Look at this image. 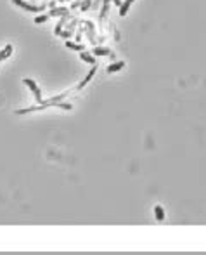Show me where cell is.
<instances>
[{"mask_svg": "<svg viewBox=\"0 0 206 255\" xmlns=\"http://www.w3.org/2000/svg\"><path fill=\"white\" fill-rule=\"evenodd\" d=\"M49 17H50L49 14H38V16L35 17V23H37V24H40V23H45Z\"/></svg>", "mask_w": 206, "mask_h": 255, "instance_id": "cell-16", "label": "cell"}, {"mask_svg": "<svg viewBox=\"0 0 206 255\" xmlns=\"http://www.w3.org/2000/svg\"><path fill=\"white\" fill-rule=\"evenodd\" d=\"M73 9H80V0H71V6H69V11Z\"/></svg>", "mask_w": 206, "mask_h": 255, "instance_id": "cell-18", "label": "cell"}, {"mask_svg": "<svg viewBox=\"0 0 206 255\" xmlns=\"http://www.w3.org/2000/svg\"><path fill=\"white\" fill-rule=\"evenodd\" d=\"M100 4H102V0H92V9H95V11H97V9H99L100 7Z\"/></svg>", "mask_w": 206, "mask_h": 255, "instance_id": "cell-19", "label": "cell"}, {"mask_svg": "<svg viewBox=\"0 0 206 255\" xmlns=\"http://www.w3.org/2000/svg\"><path fill=\"white\" fill-rule=\"evenodd\" d=\"M90 7H92V0H81V2H80V11L81 12L89 11Z\"/></svg>", "mask_w": 206, "mask_h": 255, "instance_id": "cell-15", "label": "cell"}, {"mask_svg": "<svg viewBox=\"0 0 206 255\" xmlns=\"http://www.w3.org/2000/svg\"><path fill=\"white\" fill-rule=\"evenodd\" d=\"M80 59H81L83 63H87V64H95L97 63V59H95L94 54H89V52H85V50L80 52Z\"/></svg>", "mask_w": 206, "mask_h": 255, "instance_id": "cell-7", "label": "cell"}, {"mask_svg": "<svg viewBox=\"0 0 206 255\" xmlns=\"http://www.w3.org/2000/svg\"><path fill=\"white\" fill-rule=\"evenodd\" d=\"M66 47H68L69 50H78V52L85 50V47L81 43H74V42H71V40H66Z\"/></svg>", "mask_w": 206, "mask_h": 255, "instance_id": "cell-12", "label": "cell"}, {"mask_svg": "<svg viewBox=\"0 0 206 255\" xmlns=\"http://www.w3.org/2000/svg\"><path fill=\"white\" fill-rule=\"evenodd\" d=\"M59 37H63L64 40H71L73 38V31H69V30H66V31H61V35Z\"/></svg>", "mask_w": 206, "mask_h": 255, "instance_id": "cell-17", "label": "cell"}, {"mask_svg": "<svg viewBox=\"0 0 206 255\" xmlns=\"http://www.w3.org/2000/svg\"><path fill=\"white\" fill-rule=\"evenodd\" d=\"M12 4L14 6H17V7H21V9H24V11H28V12H43L45 11V4H42V6H33V4H28V2H23V0H12Z\"/></svg>", "mask_w": 206, "mask_h": 255, "instance_id": "cell-1", "label": "cell"}, {"mask_svg": "<svg viewBox=\"0 0 206 255\" xmlns=\"http://www.w3.org/2000/svg\"><path fill=\"white\" fill-rule=\"evenodd\" d=\"M123 68H125V61H118V63L109 64L106 68V71L107 73H116V71H120V69H123Z\"/></svg>", "mask_w": 206, "mask_h": 255, "instance_id": "cell-8", "label": "cell"}, {"mask_svg": "<svg viewBox=\"0 0 206 255\" xmlns=\"http://www.w3.org/2000/svg\"><path fill=\"white\" fill-rule=\"evenodd\" d=\"M66 2H71V0H66Z\"/></svg>", "mask_w": 206, "mask_h": 255, "instance_id": "cell-22", "label": "cell"}, {"mask_svg": "<svg viewBox=\"0 0 206 255\" xmlns=\"http://www.w3.org/2000/svg\"><path fill=\"white\" fill-rule=\"evenodd\" d=\"M54 106L56 108H61V109H64V111H71L73 109V104H69V102H54Z\"/></svg>", "mask_w": 206, "mask_h": 255, "instance_id": "cell-14", "label": "cell"}, {"mask_svg": "<svg viewBox=\"0 0 206 255\" xmlns=\"http://www.w3.org/2000/svg\"><path fill=\"white\" fill-rule=\"evenodd\" d=\"M68 12H69L68 7H52L50 12H49V16H50V17H56V16L61 17V16H66Z\"/></svg>", "mask_w": 206, "mask_h": 255, "instance_id": "cell-6", "label": "cell"}, {"mask_svg": "<svg viewBox=\"0 0 206 255\" xmlns=\"http://www.w3.org/2000/svg\"><path fill=\"white\" fill-rule=\"evenodd\" d=\"M111 2H113V4H114L116 7H120V6H121V0H111Z\"/></svg>", "mask_w": 206, "mask_h": 255, "instance_id": "cell-20", "label": "cell"}, {"mask_svg": "<svg viewBox=\"0 0 206 255\" xmlns=\"http://www.w3.org/2000/svg\"><path fill=\"white\" fill-rule=\"evenodd\" d=\"M92 54H94V56H109V54H111V49H107V47H94Z\"/></svg>", "mask_w": 206, "mask_h": 255, "instance_id": "cell-11", "label": "cell"}, {"mask_svg": "<svg viewBox=\"0 0 206 255\" xmlns=\"http://www.w3.org/2000/svg\"><path fill=\"white\" fill-rule=\"evenodd\" d=\"M23 83H24V85L28 87V89H30V91L33 92V96H35V101H37L38 104H40V102H42V91H40V87L37 85V82H35V80H31V78H24V80H23Z\"/></svg>", "mask_w": 206, "mask_h": 255, "instance_id": "cell-2", "label": "cell"}, {"mask_svg": "<svg viewBox=\"0 0 206 255\" xmlns=\"http://www.w3.org/2000/svg\"><path fill=\"white\" fill-rule=\"evenodd\" d=\"M109 7H111V0H102V7H100V12H99V24H102V21L106 19Z\"/></svg>", "mask_w": 206, "mask_h": 255, "instance_id": "cell-5", "label": "cell"}, {"mask_svg": "<svg viewBox=\"0 0 206 255\" xmlns=\"http://www.w3.org/2000/svg\"><path fill=\"white\" fill-rule=\"evenodd\" d=\"M95 73H97V66H95V64H92V69H90L89 73H87V76H85V78L81 80V82H80L78 85H76V87H74V89H76V91H80V89H83L85 85H87V83H89V82H90V80L94 78V75H95Z\"/></svg>", "mask_w": 206, "mask_h": 255, "instance_id": "cell-4", "label": "cell"}, {"mask_svg": "<svg viewBox=\"0 0 206 255\" xmlns=\"http://www.w3.org/2000/svg\"><path fill=\"white\" fill-rule=\"evenodd\" d=\"M133 4V0H125V2H121V6H120V16H127L128 9H130V6Z\"/></svg>", "mask_w": 206, "mask_h": 255, "instance_id": "cell-10", "label": "cell"}, {"mask_svg": "<svg viewBox=\"0 0 206 255\" xmlns=\"http://www.w3.org/2000/svg\"><path fill=\"white\" fill-rule=\"evenodd\" d=\"M154 215H156L158 220H163V219H164V210H163L161 205H156V207H154Z\"/></svg>", "mask_w": 206, "mask_h": 255, "instance_id": "cell-13", "label": "cell"}, {"mask_svg": "<svg viewBox=\"0 0 206 255\" xmlns=\"http://www.w3.org/2000/svg\"><path fill=\"white\" fill-rule=\"evenodd\" d=\"M12 50H14V47H12L11 43H7L5 47H4V49H2V50H0V61H4V59L11 57Z\"/></svg>", "mask_w": 206, "mask_h": 255, "instance_id": "cell-9", "label": "cell"}, {"mask_svg": "<svg viewBox=\"0 0 206 255\" xmlns=\"http://www.w3.org/2000/svg\"><path fill=\"white\" fill-rule=\"evenodd\" d=\"M81 24H83V26L87 28V31L83 30V33H87V37H89L90 43H92V45H97V38H95V26H94V23H92V21H83Z\"/></svg>", "mask_w": 206, "mask_h": 255, "instance_id": "cell-3", "label": "cell"}, {"mask_svg": "<svg viewBox=\"0 0 206 255\" xmlns=\"http://www.w3.org/2000/svg\"><path fill=\"white\" fill-rule=\"evenodd\" d=\"M57 2H59V4H63V2H66V0H57Z\"/></svg>", "mask_w": 206, "mask_h": 255, "instance_id": "cell-21", "label": "cell"}]
</instances>
